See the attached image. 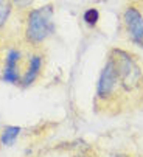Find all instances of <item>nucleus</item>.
I'll return each instance as SVG.
<instances>
[{"mask_svg":"<svg viewBox=\"0 0 143 157\" xmlns=\"http://www.w3.org/2000/svg\"><path fill=\"white\" fill-rule=\"evenodd\" d=\"M56 31L55 8L52 3L28 10L23 22V37L30 45H42Z\"/></svg>","mask_w":143,"mask_h":157,"instance_id":"nucleus-1","label":"nucleus"},{"mask_svg":"<svg viewBox=\"0 0 143 157\" xmlns=\"http://www.w3.org/2000/svg\"><path fill=\"white\" fill-rule=\"evenodd\" d=\"M109 56L115 64L122 90L125 94L135 92L137 89L143 87V69L134 53L125 48H112Z\"/></svg>","mask_w":143,"mask_h":157,"instance_id":"nucleus-2","label":"nucleus"},{"mask_svg":"<svg viewBox=\"0 0 143 157\" xmlns=\"http://www.w3.org/2000/svg\"><path fill=\"white\" fill-rule=\"evenodd\" d=\"M122 84L112 58L107 55L106 62L98 75L97 87H95V103L97 104H110L118 100L122 94Z\"/></svg>","mask_w":143,"mask_h":157,"instance_id":"nucleus-3","label":"nucleus"},{"mask_svg":"<svg viewBox=\"0 0 143 157\" xmlns=\"http://www.w3.org/2000/svg\"><path fill=\"white\" fill-rule=\"evenodd\" d=\"M122 30L128 40L134 45L143 48V13L137 3H129L123 8L122 16Z\"/></svg>","mask_w":143,"mask_h":157,"instance_id":"nucleus-4","label":"nucleus"},{"mask_svg":"<svg viewBox=\"0 0 143 157\" xmlns=\"http://www.w3.org/2000/svg\"><path fill=\"white\" fill-rule=\"evenodd\" d=\"M22 59V53L16 48L10 50L5 58V69H3V81L10 84H19L22 81V75L19 70V64Z\"/></svg>","mask_w":143,"mask_h":157,"instance_id":"nucleus-5","label":"nucleus"},{"mask_svg":"<svg viewBox=\"0 0 143 157\" xmlns=\"http://www.w3.org/2000/svg\"><path fill=\"white\" fill-rule=\"evenodd\" d=\"M42 65H44V56H42L41 53H33V55L30 56V59H28L27 70L23 72V75H22L20 84H22L23 87L31 86V84L37 79V76L41 75Z\"/></svg>","mask_w":143,"mask_h":157,"instance_id":"nucleus-6","label":"nucleus"},{"mask_svg":"<svg viewBox=\"0 0 143 157\" xmlns=\"http://www.w3.org/2000/svg\"><path fill=\"white\" fill-rule=\"evenodd\" d=\"M22 132V128L20 126H6L0 136V143L5 145V146H11L16 139L19 137V134Z\"/></svg>","mask_w":143,"mask_h":157,"instance_id":"nucleus-7","label":"nucleus"},{"mask_svg":"<svg viewBox=\"0 0 143 157\" xmlns=\"http://www.w3.org/2000/svg\"><path fill=\"white\" fill-rule=\"evenodd\" d=\"M83 20H84V24L87 27L95 28V27L98 25V22H100V11H98V8H95V6L87 8L83 13Z\"/></svg>","mask_w":143,"mask_h":157,"instance_id":"nucleus-8","label":"nucleus"},{"mask_svg":"<svg viewBox=\"0 0 143 157\" xmlns=\"http://www.w3.org/2000/svg\"><path fill=\"white\" fill-rule=\"evenodd\" d=\"M13 2L11 0H0V30H2L6 22L11 16V11H13Z\"/></svg>","mask_w":143,"mask_h":157,"instance_id":"nucleus-9","label":"nucleus"},{"mask_svg":"<svg viewBox=\"0 0 143 157\" xmlns=\"http://www.w3.org/2000/svg\"><path fill=\"white\" fill-rule=\"evenodd\" d=\"M11 2H13L14 6H17L20 10H27L36 2V0H11Z\"/></svg>","mask_w":143,"mask_h":157,"instance_id":"nucleus-10","label":"nucleus"},{"mask_svg":"<svg viewBox=\"0 0 143 157\" xmlns=\"http://www.w3.org/2000/svg\"><path fill=\"white\" fill-rule=\"evenodd\" d=\"M75 157H98L97 155V152L95 151H90V149H87V151H83V152H79L78 155H75Z\"/></svg>","mask_w":143,"mask_h":157,"instance_id":"nucleus-11","label":"nucleus"},{"mask_svg":"<svg viewBox=\"0 0 143 157\" xmlns=\"http://www.w3.org/2000/svg\"><path fill=\"white\" fill-rule=\"evenodd\" d=\"M114 157H129V155H123V154H118V155H114Z\"/></svg>","mask_w":143,"mask_h":157,"instance_id":"nucleus-12","label":"nucleus"}]
</instances>
